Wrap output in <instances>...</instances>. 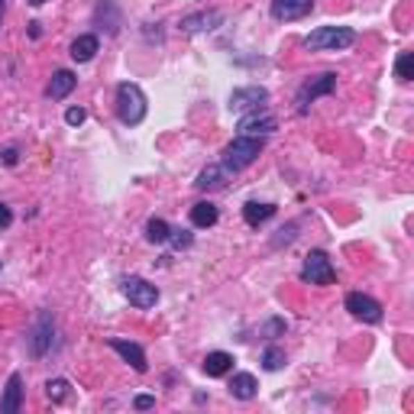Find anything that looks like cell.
Returning <instances> with one entry per match:
<instances>
[{
    "instance_id": "6da1fadb",
    "label": "cell",
    "mask_w": 414,
    "mask_h": 414,
    "mask_svg": "<svg viewBox=\"0 0 414 414\" xmlns=\"http://www.w3.org/2000/svg\"><path fill=\"white\" fill-rule=\"evenodd\" d=\"M117 117H120L126 126H136V123L146 120V94L140 91V85L123 81V85L117 88Z\"/></svg>"
},
{
    "instance_id": "7a4b0ae2",
    "label": "cell",
    "mask_w": 414,
    "mask_h": 414,
    "mask_svg": "<svg viewBox=\"0 0 414 414\" xmlns=\"http://www.w3.org/2000/svg\"><path fill=\"white\" fill-rule=\"evenodd\" d=\"M356 42V33L349 26H320L304 39V49L310 52H337V49H349Z\"/></svg>"
},
{
    "instance_id": "3957f363",
    "label": "cell",
    "mask_w": 414,
    "mask_h": 414,
    "mask_svg": "<svg viewBox=\"0 0 414 414\" xmlns=\"http://www.w3.org/2000/svg\"><path fill=\"white\" fill-rule=\"evenodd\" d=\"M263 152V136H240L224 149V169L226 172H240L246 165H253Z\"/></svg>"
},
{
    "instance_id": "277c9868",
    "label": "cell",
    "mask_w": 414,
    "mask_h": 414,
    "mask_svg": "<svg viewBox=\"0 0 414 414\" xmlns=\"http://www.w3.org/2000/svg\"><path fill=\"white\" fill-rule=\"evenodd\" d=\"M337 91V75H317V78H310V81H304L301 85V91H298V97H295V110L298 113H308L310 110V104L317 101V97H327V94H333Z\"/></svg>"
},
{
    "instance_id": "5b68a950",
    "label": "cell",
    "mask_w": 414,
    "mask_h": 414,
    "mask_svg": "<svg viewBox=\"0 0 414 414\" xmlns=\"http://www.w3.org/2000/svg\"><path fill=\"white\" fill-rule=\"evenodd\" d=\"M301 279L304 282H310V285H330L333 282L337 272H333L327 253H320V249L308 253V259H304V265H301Z\"/></svg>"
},
{
    "instance_id": "8992f818",
    "label": "cell",
    "mask_w": 414,
    "mask_h": 414,
    "mask_svg": "<svg viewBox=\"0 0 414 414\" xmlns=\"http://www.w3.org/2000/svg\"><path fill=\"white\" fill-rule=\"evenodd\" d=\"M240 136H269V133H275L279 130V120H275L269 110H249V113H243V120H240Z\"/></svg>"
},
{
    "instance_id": "52a82bcc",
    "label": "cell",
    "mask_w": 414,
    "mask_h": 414,
    "mask_svg": "<svg viewBox=\"0 0 414 414\" xmlns=\"http://www.w3.org/2000/svg\"><path fill=\"white\" fill-rule=\"evenodd\" d=\"M123 295H126L130 304H136V308H152V304L159 301V288L149 285L146 279H136V275L123 279Z\"/></svg>"
},
{
    "instance_id": "ba28073f",
    "label": "cell",
    "mask_w": 414,
    "mask_h": 414,
    "mask_svg": "<svg viewBox=\"0 0 414 414\" xmlns=\"http://www.w3.org/2000/svg\"><path fill=\"white\" fill-rule=\"evenodd\" d=\"M347 310L353 314V317L366 320V324H379V320H382V304H379L376 298L363 295V292H349L347 295Z\"/></svg>"
},
{
    "instance_id": "9c48e42d",
    "label": "cell",
    "mask_w": 414,
    "mask_h": 414,
    "mask_svg": "<svg viewBox=\"0 0 414 414\" xmlns=\"http://www.w3.org/2000/svg\"><path fill=\"white\" fill-rule=\"evenodd\" d=\"M265 101H269V91L259 85L253 88H236L233 94H230V110H259V107H265Z\"/></svg>"
},
{
    "instance_id": "30bf717a",
    "label": "cell",
    "mask_w": 414,
    "mask_h": 414,
    "mask_svg": "<svg viewBox=\"0 0 414 414\" xmlns=\"http://www.w3.org/2000/svg\"><path fill=\"white\" fill-rule=\"evenodd\" d=\"M310 10H314V0H272V17L285 23L308 17Z\"/></svg>"
},
{
    "instance_id": "8fae6325",
    "label": "cell",
    "mask_w": 414,
    "mask_h": 414,
    "mask_svg": "<svg viewBox=\"0 0 414 414\" xmlns=\"http://www.w3.org/2000/svg\"><path fill=\"white\" fill-rule=\"evenodd\" d=\"M110 349H117L126 363H130L136 372H146L149 369V363H146V353H142L140 343H130V340H120V337H113L110 340Z\"/></svg>"
},
{
    "instance_id": "7c38bea8",
    "label": "cell",
    "mask_w": 414,
    "mask_h": 414,
    "mask_svg": "<svg viewBox=\"0 0 414 414\" xmlns=\"http://www.w3.org/2000/svg\"><path fill=\"white\" fill-rule=\"evenodd\" d=\"M23 405V376L13 372L7 379V388H3V398H0V414H17Z\"/></svg>"
},
{
    "instance_id": "4fadbf2b",
    "label": "cell",
    "mask_w": 414,
    "mask_h": 414,
    "mask_svg": "<svg viewBox=\"0 0 414 414\" xmlns=\"http://www.w3.org/2000/svg\"><path fill=\"white\" fill-rule=\"evenodd\" d=\"M29 343H33V356H46V349L52 347V317L49 314H39Z\"/></svg>"
},
{
    "instance_id": "5bb4252c",
    "label": "cell",
    "mask_w": 414,
    "mask_h": 414,
    "mask_svg": "<svg viewBox=\"0 0 414 414\" xmlns=\"http://www.w3.org/2000/svg\"><path fill=\"white\" fill-rule=\"evenodd\" d=\"M256 392H259V382H256L253 372H236L230 379V395L240 398V401H253Z\"/></svg>"
},
{
    "instance_id": "9a60e30c",
    "label": "cell",
    "mask_w": 414,
    "mask_h": 414,
    "mask_svg": "<svg viewBox=\"0 0 414 414\" xmlns=\"http://www.w3.org/2000/svg\"><path fill=\"white\" fill-rule=\"evenodd\" d=\"M75 85H78V78L72 75L68 68H62V72L52 75V81H49V88H46V94L52 97V101H62V97H68L72 91H75Z\"/></svg>"
},
{
    "instance_id": "2e32d148",
    "label": "cell",
    "mask_w": 414,
    "mask_h": 414,
    "mask_svg": "<svg viewBox=\"0 0 414 414\" xmlns=\"http://www.w3.org/2000/svg\"><path fill=\"white\" fill-rule=\"evenodd\" d=\"M226 179H230V172H226L224 165H207V169L198 175L194 185H198L201 191H214V188H224Z\"/></svg>"
},
{
    "instance_id": "e0dca14e",
    "label": "cell",
    "mask_w": 414,
    "mask_h": 414,
    "mask_svg": "<svg viewBox=\"0 0 414 414\" xmlns=\"http://www.w3.org/2000/svg\"><path fill=\"white\" fill-rule=\"evenodd\" d=\"M230 369H233V356H230V353H220V349H217V353H207V359H204V372H207L210 379L226 376Z\"/></svg>"
},
{
    "instance_id": "ac0fdd59",
    "label": "cell",
    "mask_w": 414,
    "mask_h": 414,
    "mask_svg": "<svg viewBox=\"0 0 414 414\" xmlns=\"http://www.w3.org/2000/svg\"><path fill=\"white\" fill-rule=\"evenodd\" d=\"M94 23H107V33H117L120 29V10L113 0H101L94 10Z\"/></svg>"
},
{
    "instance_id": "d6986e66",
    "label": "cell",
    "mask_w": 414,
    "mask_h": 414,
    "mask_svg": "<svg viewBox=\"0 0 414 414\" xmlns=\"http://www.w3.org/2000/svg\"><path fill=\"white\" fill-rule=\"evenodd\" d=\"M97 46H101V42H97V36H91V33H88V36H78L75 42H72V58H75V62H91V58L97 56Z\"/></svg>"
},
{
    "instance_id": "ffe728a7",
    "label": "cell",
    "mask_w": 414,
    "mask_h": 414,
    "mask_svg": "<svg viewBox=\"0 0 414 414\" xmlns=\"http://www.w3.org/2000/svg\"><path fill=\"white\" fill-rule=\"evenodd\" d=\"M272 214H275V207L272 204H259V201H249V204L243 207V217H246V224H249V226H259L263 220H269Z\"/></svg>"
},
{
    "instance_id": "44dd1931",
    "label": "cell",
    "mask_w": 414,
    "mask_h": 414,
    "mask_svg": "<svg viewBox=\"0 0 414 414\" xmlns=\"http://www.w3.org/2000/svg\"><path fill=\"white\" fill-rule=\"evenodd\" d=\"M220 13H194V17H185L181 19V29L185 33H198V29H214L210 23H220Z\"/></svg>"
},
{
    "instance_id": "7402d4cb",
    "label": "cell",
    "mask_w": 414,
    "mask_h": 414,
    "mask_svg": "<svg viewBox=\"0 0 414 414\" xmlns=\"http://www.w3.org/2000/svg\"><path fill=\"white\" fill-rule=\"evenodd\" d=\"M191 224L194 226H214L217 224V207L210 201H201V204L191 207Z\"/></svg>"
},
{
    "instance_id": "603a6c76",
    "label": "cell",
    "mask_w": 414,
    "mask_h": 414,
    "mask_svg": "<svg viewBox=\"0 0 414 414\" xmlns=\"http://www.w3.org/2000/svg\"><path fill=\"white\" fill-rule=\"evenodd\" d=\"M46 395L52 398V401H68V398H72V382H68V379H49Z\"/></svg>"
},
{
    "instance_id": "cb8c5ba5",
    "label": "cell",
    "mask_w": 414,
    "mask_h": 414,
    "mask_svg": "<svg viewBox=\"0 0 414 414\" xmlns=\"http://www.w3.org/2000/svg\"><path fill=\"white\" fill-rule=\"evenodd\" d=\"M169 233H172V226L165 224V220H159V217H152L149 224H146V240H149V243H165Z\"/></svg>"
},
{
    "instance_id": "d4e9b609",
    "label": "cell",
    "mask_w": 414,
    "mask_h": 414,
    "mask_svg": "<svg viewBox=\"0 0 414 414\" xmlns=\"http://www.w3.org/2000/svg\"><path fill=\"white\" fill-rule=\"evenodd\" d=\"M395 75H398V81H411L414 78V56L411 52H401V56H398Z\"/></svg>"
},
{
    "instance_id": "484cf974",
    "label": "cell",
    "mask_w": 414,
    "mask_h": 414,
    "mask_svg": "<svg viewBox=\"0 0 414 414\" xmlns=\"http://www.w3.org/2000/svg\"><path fill=\"white\" fill-rule=\"evenodd\" d=\"M263 366L269 369V372H279V369L285 366V349H279V347H269L263 353Z\"/></svg>"
},
{
    "instance_id": "4316f807",
    "label": "cell",
    "mask_w": 414,
    "mask_h": 414,
    "mask_svg": "<svg viewBox=\"0 0 414 414\" xmlns=\"http://www.w3.org/2000/svg\"><path fill=\"white\" fill-rule=\"evenodd\" d=\"M169 240H172L175 249H188V246H191V233H188V230H181V226H179V230H172Z\"/></svg>"
},
{
    "instance_id": "83f0119b",
    "label": "cell",
    "mask_w": 414,
    "mask_h": 414,
    "mask_svg": "<svg viewBox=\"0 0 414 414\" xmlns=\"http://www.w3.org/2000/svg\"><path fill=\"white\" fill-rule=\"evenodd\" d=\"M85 117H88L85 107H68V110H65V123H68V126H81Z\"/></svg>"
},
{
    "instance_id": "f1b7e54d",
    "label": "cell",
    "mask_w": 414,
    "mask_h": 414,
    "mask_svg": "<svg viewBox=\"0 0 414 414\" xmlns=\"http://www.w3.org/2000/svg\"><path fill=\"white\" fill-rule=\"evenodd\" d=\"M152 405H156V398L152 395H136L133 398V408H136V411H149Z\"/></svg>"
},
{
    "instance_id": "f546056e",
    "label": "cell",
    "mask_w": 414,
    "mask_h": 414,
    "mask_svg": "<svg viewBox=\"0 0 414 414\" xmlns=\"http://www.w3.org/2000/svg\"><path fill=\"white\" fill-rule=\"evenodd\" d=\"M10 220H13V214H10V207L0 204V230H3V226H10Z\"/></svg>"
},
{
    "instance_id": "4dcf8cb0",
    "label": "cell",
    "mask_w": 414,
    "mask_h": 414,
    "mask_svg": "<svg viewBox=\"0 0 414 414\" xmlns=\"http://www.w3.org/2000/svg\"><path fill=\"white\" fill-rule=\"evenodd\" d=\"M3 162H7V165H17V149H7V152H3Z\"/></svg>"
},
{
    "instance_id": "1f68e13d",
    "label": "cell",
    "mask_w": 414,
    "mask_h": 414,
    "mask_svg": "<svg viewBox=\"0 0 414 414\" xmlns=\"http://www.w3.org/2000/svg\"><path fill=\"white\" fill-rule=\"evenodd\" d=\"M29 3H33V7H42V3H46V0H29Z\"/></svg>"
},
{
    "instance_id": "d6a6232c",
    "label": "cell",
    "mask_w": 414,
    "mask_h": 414,
    "mask_svg": "<svg viewBox=\"0 0 414 414\" xmlns=\"http://www.w3.org/2000/svg\"><path fill=\"white\" fill-rule=\"evenodd\" d=\"M3 7H7V0H0V19H3Z\"/></svg>"
}]
</instances>
